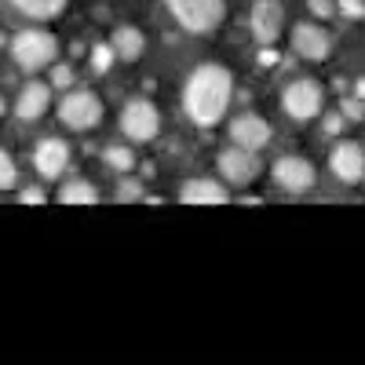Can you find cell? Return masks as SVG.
I'll list each match as a JSON object with an SVG mask.
<instances>
[{"mask_svg": "<svg viewBox=\"0 0 365 365\" xmlns=\"http://www.w3.org/2000/svg\"><path fill=\"white\" fill-rule=\"evenodd\" d=\"M234 99V73L220 63H201L182 84V110L197 128H216Z\"/></svg>", "mask_w": 365, "mask_h": 365, "instance_id": "6da1fadb", "label": "cell"}, {"mask_svg": "<svg viewBox=\"0 0 365 365\" xmlns=\"http://www.w3.org/2000/svg\"><path fill=\"white\" fill-rule=\"evenodd\" d=\"M165 8L194 37L216 34L227 19V0H165Z\"/></svg>", "mask_w": 365, "mask_h": 365, "instance_id": "7a4b0ae2", "label": "cell"}, {"mask_svg": "<svg viewBox=\"0 0 365 365\" xmlns=\"http://www.w3.org/2000/svg\"><path fill=\"white\" fill-rule=\"evenodd\" d=\"M11 58L26 73L51 70L55 58H58V41H55V34H48V29H19L15 41H11Z\"/></svg>", "mask_w": 365, "mask_h": 365, "instance_id": "3957f363", "label": "cell"}, {"mask_svg": "<svg viewBox=\"0 0 365 365\" xmlns=\"http://www.w3.org/2000/svg\"><path fill=\"white\" fill-rule=\"evenodd\" d=\"M103 99L96 96V91L88 88H73L63 96V103H58V120L70 128V132H91L103 125Z\"/></svg>", "mask_w": 365, "mask_h": 365, "instance_id": "277c9868", "label": "cell"}, {"mask_svg": "<svg viewBox=\"0 0 365 365\" xmlns=\"http://www.w3.org/2000/svg\"><path fill=\"white\" fill-rule=\"evenodd\" d=\"M216 168H220V175H223V182L227 187H234V190H245V187H252V182L263 175V161H259V150H245V146H227L223 154L216 158Z\"/></svg>", "mask_w": 365, "mask_h": 365, "instance_id": "5b68a950", "label": "cell"}, {"mask_svg": "<svg viewBox=\"0 0 365 365\" xmlns=\"http://www.w3.org/2000/svg\"><path fill=\"white\" fill-rule=\"evenodd\" d=\"M120 132L132 143H154L161 132V113L150 99H128L120 110Z\"/></svg>", "mask_w": 365, "mask_h": 365, "instance_id": "8992f818", "label": "cell"}, {"mask_svg": "<svg viewBox=\"0 0 365 365\" xmlns=\"http://www.w3.org/2000/svg\"><path fill=\"white\" fill-rule=\"evenodd\" d=\"M282 110L292 120H299V125H303V120H311V117H318L322 113V84L311 81V77L289 81L285 91H282Z\"/></svg>", "mask_w": 365, "mask_h": 365, "instance_id": "52a82bcc", "label": "cell"}, {"mask_svg": "<svg viewBox=\"0 0 365 365\" xmlns=\"http://www.w3.org/2000/svg\"><path fill=\"white\" fill-rule=\"evenodd\" d=\"M270 179L278 182L285 194H307V190H314V182H318V168L307 158H299V154H285V158L274 161Z\"/></svg>", "mask_w": 365, "mask_h": 365, "instance_id": "ba28073f", "label": "cell"}, {"mask_svg": "<svg viewBox=\"0 0 365 365\" xmlns=\"http://www.w3.org/2000/svg\"><path fill=\"white\" fill-rule=\"evenodd\" d=\"M292 51L303 58V63H325L332 55V37L329 29L318 22H296L292 26Z\"/></svg>", "mask_w": 365, "mask_h": 365, "instance_id": "9c48e42d", "label": "cell"}, {"mask_svg": "<svg viewBox=\"0 0 365 365\" xmlns=\"http://www.w3.org/2000/svg\"><path fill=\"white\" fill-rule=\"evenodd\" d=\"M249 29H252L256 44H278L282 29H285V8L278 0H256L252 15H249Z\"/></svg>", "mask_w": 365, "mask_h": 365, "instance_id": "30bf717a", "label": "cell"}, {"mask_svg": "<svg viewBox=\"0 0 365 365\" xmlns=\"http://www.w3.org/2000/svg\"><path fill=\"white\" fill-rule=\"evenodd\" d=\"M329 168H332V175H336L340 182L358 187V182L365 179V150L358 143H336L332 154H329Z\"/></svg>", "mask_w": 365, "mask_h": 365, "instance_id": "8fae6325", "label": "cell"}, {"mask_svg": "<svg viewBox=\"0 0 365 365\" xmlns=\"http://www.w3.org/2000/svg\"><path fill=\"white\" fill-rule=\"evenodd\" d=\"M34 168L44 175V179H58L66 168H70V143L58 139V135H48L34 146Z\"/></svg>", "mask_w": 365, "mask_h": 365, "instance_id": "7c38bea8", "label": "cell"}, {"mask_svg": "<svg viewBox=\"0 0 365 365\" xmlns=\"http://www.w3.org/2000/svg\"><path fill=\"white\" fill-rule=\"evenodd\" d=\"M179 201L182 205H227L230 201V187L223 179H205V175H190L179 187Z\"/></svg>", "mask_w": 365, "mask_h": 365, "instance_id": "4fadbf2b", "label": "cell"}, {"mask_svg": "<svg viewBox=\"0 0 365 365\" xmlns=\"http://www.w3.org/2000/svg\"><path fill=\"white\" fill-rule=\"evenodd\" d=\"M51 106V84L44 81H29L19 88V99H15V117L26 120V125H34V120H41Z\"/></svg>", "mask_w": 365, "mask_h": 365, "instance_id": "5bb4252c", "label": "cell"}, {"mask_svg": "<svg viewBox=\"0 0 365 365\" xmlns=\"http://www.w3.org/2000/svg\"><path fill=\"white\" fill-rule=\"evenodd\" d=\"M270 125L259 117V113H241L230 120V143L245 146V150H263L270 143Z\"/></svg>", "mask_w": 365, "mask_h": 365, "instance_id": "9a60e30c", "label": "cell"}, {"mask_svg": "<svg viewBox=\"0 0 365 365\" xmlns=\"http://www.w3.org/2000/svg\"><path fill=\"white\" fill-rule=\"evenodd\" d=\"M110 44L117 51L120 63H139V55L146 51V37H143V29H135L132 22H120L113 34H110Z\"/></svg>", "mask_w": 365, "mask_h": 365, "instance_id": "2e32d148", "label": "cell"}, {"mask_svg": "<svg viewBox=\"0 0 365 365\" xmlns=\"http://www.w3.org/2000/svg\"><path fill=\"white\" fill-rule=\"evenodd\" d=\"M70 0H11V8L22 11L26 19H37V22H51L66 11Z\"/></svg>", "mask_w": 365, "mask_h": 365, "instance_id": "e0dca14e", "label": "cell"}, {"mask_svg": "<svg viewBox=\"0 0 365 365\" xmlns=\"http://www.w3.org/2000/svg\"><path fill=\"white\" fill-rule=\"evenodd\" d=\"M58 201L63 205H99V190L88 179H70L58 187Z\"/></svg>", "mask_w": 365, "mask_h": 365, "instance_id": "ac0fdd59", "label": "cell"}, {"mask_svg": "<svg viewBox=\"0 0 365 365\" xmlns=\"http://www.w3.org/2000/svg\"><path fill=\"white\" fill-rule=\"evenodd\" d=\"M103 161L117 172V175H128L135 168V154H132V146H106L103 150Z\"/></svg>", "mask_w": 365, "mask_h": 365, "instance_id": "d6986e66", "label": "cell"}, {"mask_svg": "<svg viewBox=\"0 0 365 365\" xmlns=\"http://www.w3.org/2000/svg\"><path fill=\"white\" fill-rule=\"evenodd\" d=\"M113 63H117V51H113L110 41H106V44H91V70H96V73H106Z\"/></svg>", "mask_w": 365, "mask_h": 365, "instance_id": "ffe728a7", "label": "cell"}, {"mask_svg": "<svg viewBox=\"0 0 365 365\" xmlns=\"http://www.w3.org/2000/svg\"><path fill=\"white\" fill-rule=\"evenodd\" d=\"M19 187V165L8 150H0V190H15Z\"/></svg>", "mask_w": 365, "mask_h": 365, "instance_id": "44dd1931", "label": "cell"}, {"mask_svg": "<svg viewBox=\"0 0 365 365\" xmlns=\"http://www.w3.org/2000/svg\"><path fill=\"white\" fill-rule=\"evenodd\" d=\"M139 197H146V187L135 182V179H125L117 187V205H128V201H139Z\"/></svg>", "mask_w": 365, "mask_h": 365, "instance_id": "7402d4cb", "label": "cell"}, {"mask_svg": "<svg viewBox=\"0 0 365 365\" xmlns=\"http://www.w3.org/2000/svg\"><path fill=\"white\" fill-rule=\"evenodd\" d=\"M340 113L351 120V125H358V120H365V99H358V96H344Z\"/></svg>", "mask_w": 365, "mask_h": 365, "instance_id": "603a6c76", "label": "cell"}, {"mask_svg": "<svg viewBox=\"0 0 365 365\" xmlns=\"http://www.w3.org/2000/svg\"><path fill=\"white\" fill-rule=\"evenodd\" d=\"M347 125H351V120H347L344 113H325V120H322V132H325V135H340Z\"/></svg>", "mask_w": 365, "mask_h": 365, "instance_id": "cb8c5ba5", "label": "cell"}, {"mask_svg": "<svg viewBox=\"0 0 365 365\" xmlns=\"http://www.w3.org/2000/svg\"><path fill=\"white\" fill-rule=\"evenodd\" d=\"M51 88H73V70L66 63L51 66Z\"/></svg>", "mask_w": 365, "mask_h": 365, "instance_id": "d4e9b609", "label": "cell"}, {"mask_svg": "<svg viewBox=\"0 0 365 365\" xmlns=\"http://www.w3.org/2000/svg\"><path fill=\"white\" fill-rule=\"evenodd\" d=\"M336 11L347 19H365V0H336Z\"/></svg>", "mask_w": 365, "mask_h": 365, "instance_id": "484cf974", "label": "cell"}, {"mask_svg": "<svg viewBox=\"0 0 365 365\" xmlns=\"http://www.w3.org/2000/svg\"><path fill=\"white\" fill-rule=\"evenodd\" d=\"M307 8H311V15L314 19H332V11H336V4H332V0H307Z\"/></svg>", "mask_w": 365, "mask_h": 365, "instance_id": "4316f807", "label": "cell"}, {"mask_svg": "<svg viewBox=\"0 0 365 365\" xmlns=\"http://www.w3.org/2000/svg\"><path fill=\"white\" fill-rule=\"evenodd\" d=\"M19 201H22V205H44L48 194H44L41 187H26V190H19Z\"/></svg>", "mask_w": 365, "mask_h": 365, "instance_id": "83f0119b", "label": "cell"}, {"mask_svg": "<svg viewBox=\"0 0 365 365\" xmlns=\"http://www.w3.org/2000/svg\"><path fill=\"white\" fill-rule=\"evenodd\" d=\"M256 63H259V66H278V51H274V44H259Z\"/></svg>", "mask_w": 365, "mask_h": 365, "instance_id": "f1b7e54d", "label": "cell"}, {"mask_svg": "<svg viewBox=\"0 0 365 365\" xmlns=\"http://www.w3.org/2000/svg\"><path fill=\"white\" fill-rule=\"evenodd\" d=\"M354 96H358V99H365V77H358V81H354Z\"/></svg>", "mask_w": 365, "mask_h": 365, "instance_id": "f546056e", "label": "cell"}, {"mask_svg": "<svg viewBox=\"0 0 365 365\" xmlns=\"http://www.w3.org/2000/svg\"><path fill=\"white\" fill-rule=\"evenodd\" d=\"M4 110H8V103H4V96H0V117H4Z\"/></svg>", "mask_w": 365, "mask_h": 365, "instance_id": "4dcf8cb0", "label": "cell"}, {"mask_svg": "<svg viewBox=\"0 0 365 365\" xmlns=\"http://www.w3.org/2000/svg\"><path fill=\"white\" fill-rule=\"evenodd\" d=\"M0 44H4V41H0Z\"/></svg>", "mask_w": 365, "mask_h": 365, "instance_id": "1f68e13d", "label": "cell"}]
</instances>
